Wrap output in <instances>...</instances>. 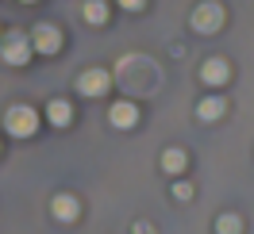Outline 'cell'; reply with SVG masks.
I'll use <instances>...</instances> for the list:
<instances>
[{
	"label": "cell",
	"mask_w": 254,
	"mask_h": 234,
	"mask_svg": "<svg viewBox=\"0 0 254 234\" xmlns=\"http://www.w3.org/2000/svg\"><path fill=\"white\" fill-rule=\"evenodd\" d=\"M4 127H8V135H16V139H31L35 127H39V115H35V108H27V104H16V108L4 115Z\"/></svg>",
	"instance_id": "1"
},
{
	"label": "cell",
	"mask_w": 254,
	"mask_h": 234,
	"mask_svg": "<svg viewBox=\"0 0 254 234\" xmlns=\"http://www.w3.org/2000/svg\"><path fill=\"white\" fill-rule=\"evenodd\" d=\"M31 50H35V47H31V39H27V35L12 31L4 43H0V58H4L8 65H23L27 58H31Z\"/></svg>",
	"instance_id": "2"
},
{
	"label": "cell",
	"mask_w": 254,
	"mask_h": 234,
	"mask_svg": "<svg viewBox=\"0 0 254 234\" xmlns=\"http://www.w3.org/2000/svg\"><path fill=\"white\" fill-rule=\"evenodd\" d=\"M192 27L200 35H212V31H220L223 27V8L216 4V0H204L196 12H192Z\"/></svg>",
	"instance_id": "3"
},
{
	"label": "cell",
	"mask_w": 254,
	"mask_h": 234,
	"mask_svg": "<svg viewBox=\"0 0 254 234\" xmlns=\"http://www.w3.org/2000/svg\"><path fill=\"white\" fill-rule=\"evenodd\" d=\"M108 69H85L77 77V93L81 96H100V93H108Z\"/></svg>",
	"instance_id": "4"
},
{
	"label": "cell",
	"mask_w": 254,
	"mask_h": 234,
	"mask_svg": "<svg viewBox=\"0 0 254 234\" xmlns=\"http://www.w3.org/2000/svg\"><path fill=\"white\" fill-rule=\"evenodd\" d=\"M31 47L43 50V54H58L62 50V35H58V27H50V23H39L31 35Z\"/></svg>",
	"instance_id": "5"
},
{
	"label": "cell",
	"mask_w": 254,
	"mask_h": 234,
	"mask_svg": "<svg viewBox=\"0 0 254 234\" xmlns=\"http://www.w3.org/2000/svg\"><path fill=\"white\" fill-rule=\"evenodd\" d=\"M108 123H112V127H120V131L135 127V123H139V104H131V100H120V104H112Z\"/></svg>",
	"instance_id": "6"
},
{
	"label": "cell",
	"mask_w": 254,
	"mask_h": 234,
	"mask_svg": "<svg viewBox=\"0 0 254 234\" xmlns=\"http://www.w3.org/2000/svg\"><path fill=\"white\" fill-rule=\"evenodd\" d=\"M227 77H231V65L223 62V58H208V62L200 65V81H204V85H223Z\"/></svg>",
	"instance_id": "7"
},
{
	"label": "cell",
	"mask_w": 254,
	"mask_h": 234,
	"mask_svg": "<svg viewBox=\"0 0 254 234\" xmlns=\"http://www.w3.org/2000/svg\"><path fill=\"white\" fill-rule=\"evenodd\" d=\"M77 215H81V203H77V196H69V192L54 196V219H62V223H73Z\"/></svg>",
	"instance_id": "8"
},
{
	"label": "cell",
	"mask_w": 254,
	"mask_h": 234,
	"mask_svg": "<svg viewBox=\"0 0 254 234\" xmlns=\"http://www.w3.org/2000/svg\"><path fill=\"white\" fill-rule=\"evenodd\" d=\"M223 111H227V100H223V96H204L200 108H196V115H200V119H220Z\"/></svg>",
	"instance_id": "9"
},
{
	"label": "cell",
	"mask_w": 254,
	"mask_h": 234,
	"mask_svg": "<svg viewBox=\"0 0 254 234\" xmlns=\"http://www.w3.org/2000/svg\"><path fill=\"white\" fill-rule=\"evenodd\" d=\"M47 115H50V123H54V127H65V123H69V115H73V108H69L65 100H50Z\"/></svg>",
	"instance_id": "10"
},
{
	"label": "cell",
	"mask_w": 254,
	"mask_h": 234,
	"mask_svg": "<svg viewBox=\"0 0 254 234\" xmlns=\"http://www.w3.org/2000/svg\"><path fill=\"white\" fill-rule=\"evenodd\" d=\"M162 169H166V173H181V169H185V150H177V146H174V150H166V154H162Z\"/></svg>",
	"instance_id": "11"
},
{
	"label": "cell",
	"mask_w": 254,
	"mask_h": 234,
	"mask_svg": "<svg viewBox=\"0 0 254 234\" xmlns=\"http://www.w3.org/2000/svg\"><path fill=\"white\" fill-rule=\"evenodd\" d=\"M85 19H89V23H104V19H108V4H104V0H89V4H85Z\"/></svg>",
	"instance_id": "12"
},
{
	"label": "cell",
	"mask_w": 254,
	"mask_h": 234,
	"mask_svg": "<svg viewBox=\"0 0 254 234\" xmlns=\"http://www.w3.org/2000/svg\"><path fill=\"white\" fill-rule=\"evenodd\" d=\"M216 231L220 234H243V223H239V215H220L216 219Z\"/></svg>",
	"instance_id": "13"
},
{
	"label": "cell",
	"mask_w": 254,
	"mask_h": 234,
	"mask_svg": "<svg viewBox=\"0 0 254 234\" xmlns=\"http://www.w3.org/2000/svg\"><path fill=\"white\" fill-rule=\"evenodd\" d=\"M174 196H177L181 203H185V200H192V185H185V181H181V185H174Z\"/></svg>",
	"instance_id": "14"
},
{
	"label": "cell",
	"mask_w": 254,
	"mask_h": 234,
	"mask_svg": "<svg viewBox=\"0 0 254 234\" xmlns=\"http://www.w3.org/2000/svg\"><path fill=\"white\" fill-rule=\"evenodd\" d=\"M120 4H124V8H131V12H139V8H143V0H120Z\"/></svg>",
	"instance_id": "15"
},
{
	"label": "cell",
	"mask_w": 254,
	"mask_h": 234,
	"mask_svg": "<svg viewBox=\"0 0 254 234\" xmlns=\"http://www.w3.org/2000/svg\"><path fill=\"white\" fill-rule=\"evenodd\" d=\"M135 234H150V227H146V223H139V227H135Z\"/></svg>",
	"instance_id": "16"
},
{
	"label": "cell",
	"mask_w": 254,
	"mask_h": 234,
	"mask_svg": "<svg viewBox=\"0 0 254 234\" xmlns=\"http://www.w3.org/2000/svg\"><path fill=\"white\" fill-rule=\"evenodd\" d=\"M23 4H35V0H23Z\"/></svg>",
	"instance_id": "17"
}]
</instances>
